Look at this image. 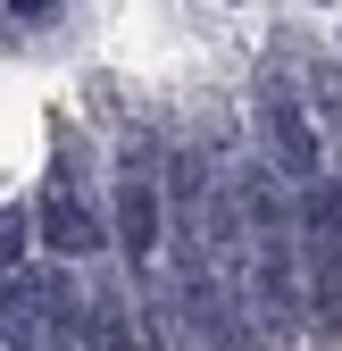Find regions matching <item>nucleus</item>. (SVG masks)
Instances as JSON below:
<instances>
[{
  "label": "nucleus",
  "mask_w": 342,
  "mask_h": 351,
  "mask_svg": "<svg viewBox=\"0 0 342 351\" xmlns=\"http://www.w3.org/2000/svg\"><path fill=\"white\" fill-rule=\"evenodd\" d=\"M234 209H242V234H250L242 318L259 335H284L301 318V251H292V209L276 193V167H242L234 176Z\"/></svg>",
  "instance_id": "nucleus-1"
},
{
  "label": "nucleus",
  "mask_w": 342,
  "mask_h": 351,
  "mask_svg": "<svg viewBox=\"0 0 342 351\" xmlns=\"http://www.w3.org/2000/svg\"><path fill=\"white\" fill-rule=\"evenodd\" d=\"M259 134H267V167L284 176V184H317L326 176V143H317V125H309V109H301L292 84H267L259 93Z\"/></svg>",
  "instance_id": "nucleus-2"
},
{
  "label": "nucleus",
  "mask_w": 342,
  "mask_h": 351,
  "mask_svg": "<svg viewBox=\"0 0 342 351\" xmlns=\"http://www.w3.org/2000/svg\"><path fill=\"white\" fill-rule=\"evenodd\" d=\"M34 217H42V243H51L59 259H92V251L109 243V226H101V209L83 201V184H75L67 167L51 176V184H42V209H34Z\"/></svg>",
  "instance_id": "nucleus-3"
},
{
  "label": "nucleus",
  "mask_w": 342,
  "mask_h": 351,
  "mask_svg": "<svg viewBox=\"0 0 342 351\" xmlns=\"http://www.w3.org/2000/svg\"><path fill=\"white\" fill-rule=\"evenodd\" d=\"M25 209H0V268H17V259H25Z\"/></svg>",
  "instance_id": "nucleus-4"
},
{
  "label": "nucleus",
  "mask_w": 342,
  "mask_h": 351,
  "mask_svg": "<svg viewBox=\"0 0 342 351\" xmlns=\"http://www.w3.org/2000/svg\"><path fill=\"white\" fill-rule=\"evenodd\" d=\"M42 9H51V0H9V17H42Z\"/></svg>",
  "instance_id": "nucleus-5"
},
{
  "label": "nucleus",
  "mask_w": 342,
  "mask_h": 351,
  "mask_svg": "<svg viewBox=\"0 0 342 351\" xmlns=\"http://www.w3.org/2000/svg\"><path fill=\"white\" fill-rule=\"evenodd\" d=\"M0 351H9V343H0Z\"/></svg>",
  "instance_id": "nucleus-6"
}]
</instances>
